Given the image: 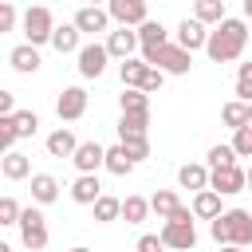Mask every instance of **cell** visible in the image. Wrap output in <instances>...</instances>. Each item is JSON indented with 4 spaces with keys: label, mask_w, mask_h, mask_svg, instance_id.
<instances>
[{
    "label": "cell",
    "mask_w": 252,
    "mask_h": 252,
    "mask_svg": "<svg viewBox=\"0 0 252 252\" xmlns=\"http://www.w3.org/2000/svg\"><path fill=\"white\" fill-rule=\"evenodd\" d=\"M150 209H154L161 220H169V217L181 209V201H177V193H173V189H158V193L150 197Z\"/></svg>",
    "instance_id": "30"
},
{
    "label": "cell",
    "mask_w": 252,
    "mask_h": 252,
    "mask_svg": "<svg viewBox=\"0 0 252 252\" xmlns=\"http://www.w3.org/2000/svg\"><path fill=\"white\" fill-rule=\"evenodd\" d=\"M75 28H79L83 35L110 32V12H106V8H98V4H83V8L75 12Z\"/></svg>",
    "instance_id": "13"
},
{
    "label": "cell",
    "mask_w": 252,
    "mask_h": 252,
    "mask_svg": "<svg viewBox=\"0 0 252 252\" xmlns=\"http://www.w3.org/2000/svg\"><path fill=\"white\" fill-rule=\"evenodd\" d=\"M146 71H150V63L138 55H130V59H122L118 63V79H122V87H142V79H146Z\"/></svg>",
    "instance_id": "28"
},
{
    "label": "cell",
    "mask_w": 252,
    "mask_h": 252,
    "mask_svg": "<svg viewBox=\"0 0 252 252\" xmlns=\"http://www.w3.org/2000/svg\"><path fill=\"white\" fill-rule=\"evenodd\" d=\"M205 28H209V24H201L197 16H193V20L185 16V20L177 24V32H173V43H181L185 51H205V43H209V32H205Z\"/></svg>",
    "instance_id": "10"
},
{
    "label": "cell",
    "mask_w": 252,
    "mask_h": 252,
    "mask_svg": "<svg viewBox=\"0 0 252 252\" xmlns=\"http://www.w3.org/2000/svg\"><path fill=\"white\" fill-rule=\"evenodd\" d=\"M146 213H154L146 197H138V193L122 197V220H126V224H142V220H146Z\"/></svg>",
    "instance_id": "29"
},
{
    "label": "cell",
    "mask_w": 252,
    "mask_h": 252,
    "mask_svg": "<svg viewBox=\"0 0 252 252\" xmlns=\"http://www.w3.org/2000/svg\"><path fill=\"white\" fill-rule=\"evenodd\" d=\"M91 209H94V220H102V224L122 217V201H118V197H110V193H102V197H98Z\"/></svg>",
    "instance_id": "32"
},
{
    "label": "cell",
    "mask_w": 252,
    "mask_h": 252,
    "mask_svg": "<svg viewBox=\"0 0 252 252\" xmlns=\"http://www.w3.org/2000/svg\"><path fill=\"white\" fill-rule=\"evenodd\" d=\"M161 240L173 252H193L197 248V228H193V220H165L161 224Z\"/></svg>",
    "instance_id": "7"
},
{
    "label": "cell",
    "mask_w": 252,
    "mask_h": 252,
    "mask_svg": "<svg viewBox=\"0 0 252 252\" xmlns=\"http://www.w3.org/2000/svg\"><path fill=\"white\" fill-rule=\"evenodd\" d=\"M8 63H12L20 75H35L43 59H39V47H35V43H20V47L8 51Z\"/></svg>",
    "instance_id": "17"
},
{
    "label": "cell",
    "mask_w": 252,
    "mask_h": 252,
    "mask_svg": "<svg viewBox=\"0 0 252 252\" xmlns=\"http://www.w3.org/2000/svg\"><path fill=\"white\" fill-rule=\"evenodd\" d=\"M59 197V181L51 173H32V201L35 205H51Z\"/></svg>",
    "instance_id": "27"
},
{
    "label": "cell",
    "mask_w": 252,
    "mask_h": 252,
    "mask_svg": "<svg viewBox=\"0 0 252 252\" xmlns=\"http://www.w3.org/2000/svg\"><path fill=\"white\" fill-rule=\"evenodd\" d=\"M71 252H91V248H83V244H79V248H71Z\"/></svg>",
    "instance_id": "47"
},
{
    "label": "cell",
    "mask_w": 252,
    "mask_h": 252,
    "mask_svg": "<svg viewBox=\"0 0 252 252\" xmlns=\"http://www.w3.org/2000/svg\"><path fill=\"white\" fill-rule=\"evenodd\" d=\"M244 16H248V20H252V0H244Z\"/></svg>",
    "instance_id": "44"
},
{
    "label": "cell",
    "mask_w": 252,
    "mask_h": 252,
    "mask_svg": "<svg viewBox=\"0 0 252 252\" xmlns=\"http://www.w3.org/2000/svg\"><path fill=\"white\" fill-rule=\"evenodd\" d=\"M165 248V240H161V232L154 236V232H146V236H138V252H161Z\"/></svg>",
    "instance_id": "40"
},
{
    "label": "cell",
    "mask_w": 252,
    "mask_h": 252,
    "mask_svg": "<svg viewBox=\"0 0 252 252\" xmlns=\"http://www.w3.org/2000/svg\"><path fill=\"white\" fill-rule=\"evenodd\" d=\"M75 55H79V75H83V79H98V75L106 71V59H110L106 43H87V47H79Z\"/></svg>",
    "instance_id": "11"
},
{
    "label": "cell",
    "mask_w": 252,
    "mask_h": 252,
    "mask_svg": "<svg viewBox=\"0 0 252 252\" xmlns=\"http://www.w3.org/2000/svg\"><path fill=\"white\" fill-rule=\"evenodd\" d=\"M16 28V8L12 0H0V32H12Z\"/></svg>",
    "instance_id": "39"
},
{
    "label": "cell",
    "mask_w": 252,
    "mask_h": 252,
    "mask_svg": "<svg viewBox=\"0 0 252 252\" xmlns=\"http://www.w3.org/2000/svg\"><path fill=\"white\" fill-rule=\"evenodd\" d=\"M87 4H102V0H87Z\"/></svg>",
    "instance_id": "48"
},
{
    "label": "cell",
    "mask_w": 252,
    "mask_h": 252,
    "mask_svg": "<svg viewBox=\"0 0 252 252\" xmlns=\"http://www.w3.org/2000/svg\"><path fill=\"white\" fill-rule=\"evenodd\" d=\"M75 150H79V138L71 134V126H59V130L47 134V154L51 158H75Z\"/></svg>",
    "instance_id": "18"
},
{
    "label": "cell",
    "mask_w": 252,
    "mask_h": 252,
    "mask_svg": "<svg viewBox=\"0 0 252 252\" xmlns=\"http://www.w3.org/2000/svg\"><path fill=\"white\" fill-rule=\"evenodd\" d=\"M236 98H244V102H252V59L236 67Z\"/></svg>",
    "instance_id": "35"
},
{
    "label": "cell",
    "mask_w": 252,
    "mask_h": 252,
    "mask_svg": "<svg viewBox=\"0 0 252 252\" xmlns=\"http://www.w3.org/2000/svg\"><path fill=\"white\" fill-rule=\"evenodd\" d=\"M0 173H4L8 181H24V177L32 173V161H28V154H20V150H8V154L0 158Z\"/></svg>",
    "instance_id": "23"
},
{
    "label": "cell",
    "mask_w": 252,
    "mask_h": 252,
    "mask_svg": "<svg viewBox=\"0 0 252 252\" xmlns=\"http://www.w3.org/2000/svg\"><path fill=\"white\" fill-rule=\"evenodd\" d=\"M106 12H110L114 24H126V28H138V24L150 20L146 16V0H106Z\"/></svg>",
    "instance_id": "12"
},
{
    "label": "cell",
    "mask_w": 252,
    "mask_h": 252,
    "mask_svg": "<svg viewBox=\"0 0 252 252\" xmlns=\"http://www.w3.org/2000/svg\"><path fill=\"white\" fill-rule=\"evenodd\" d=\"M20 205H16V197H0V224H20Z\"/></svg>",
    "instance_id": "37"
},
{
    "label": "cell",
    "mask_w": 252,
    "mask_h": 252,
    "mask_svg": "<svg viewBox=\"0 0 252 252\" xmlns=\"http://www.w3.org/2000/svg\"><path fill=\"white\" fill-rule=\"evenodd\" d=\"M75 169L79 173H98V169H106V146H98V142H79V150H75Z\"/></svg>",
    "instance_id": "14"
},
{
    "label": "cell",
    "mask_w": 252,
    "mask_h": 252,
    "mask_svg": "<svg viewBox=\"0 0 252 252\" xmlns=\"http://www.w3.org/2000/svg\"><path fill=\"white\" fill-rule=\"evenodd\" d=\"M118 106H122V114H150V94L142 87H122Z\"/></svg>",
    "instance_id": "26"
},
{
    "label": "cell",
    "mask_w": 252,
    "mask_h": 252,
    "mask_svg": "<svg viewBox=\"0 0 252 252\" xmlns=\"http://www.w3.org/2000/svg\"><path fill=\"white\" fill-rule=\"evenodd\" d=\"M51 35H55V16H51V8L32 4V8L24 12V39L39 47V43H51Z\"/></svg>",
    "instance_id": "3"
},
{
    "label": "cell",
    "mask_w": 252,
    "mask_h": 252,
    "mask_svg": "<svg viewBox=\"0 0 252 252\" xmlns=\"http://www.w3.org/2000/svg\"><path fill=\"white\" fill-rule=\"evenodd\" d=\"M236 158H240V154L232 150V142H228V146H213V150H209V169H220V165H236Z\"/></svg>",
    "instance_id": "34"
},
{
    "label": "cell",
    "mask_w": 252,
    "mask_h": 252,
    "mask_svg": "<svg viewBox=\"0 0 252 252\" xmlns=\"http://www.w3.org/2000/svg\"><path fill=\"white\" fill-rule=\"evenodd\" d=\"M209 165H201V161H185L181 169H177V181H181V189H193V193H201V189H209Z\"/></svg>",
    "instance_id": "19"
},
{
    "label": "cell",
    "mask_w": 252,
    "mask_h": 252,
    "mask_svg": "<svg viewBox=\"0 0 252 252\" xmlns=\"http://www.w3.org/2000/svg\"><path fill=\"white\" fill-rule=\"evenodd\" d=\"M79 28H75V20L71 24H55V35H51V47L59 51V55H71V51H79Z\"/></svg>",
    "instance_id": "25"
},
{
    "label": "cell",
    "mask_w": 252,
    "mask_h": 252,
    "mask_svg": "<svg viewBox=\"0 0 252 252\" xmlns=\"http://www.w3.org/2000/svg\"><path fill=\"white\" fill-rule=\"evenodd\" d=\"M98 197H102L98 177H94V173H79L75 185H71V201H75V205H94Z\"/></svg>",
    "instance_id": "20"
},
{
    "label": "cell",
    "mask_w": 252,
    "mask_h": 252,
    "mask_svg": "<svg viewBox=\"0 0 252 252\" xmlns=\"http://www.w3.org/2000/svg\"><path fill=\"white\" fill-rule=\"evenodd\" d=\"M146 130H150V114H122L118 118V142H126V146L146 142Z\"/></svg>",
    "instance_id": "16"
},
{
    "label": "cell",
    "mask_w": 252,
    "mask_h": 252,
    "mask_svg": "<svg viewBox=\"0 0 252 252\" xmlns=\"http://www.w3.org/2000/svg\"><path fill=\"white\" fill-rule=\"evenodd\" d=\"M248 39H252V28H248L244 20H236V16H224V20L209 32L205 55H209L213 63H232V59H240V55H244Z\"/></svg>",
    "instance_id": "1"
},
{
    "label": "cell",
    "mask_w": 252,
    "mask_h": 252,
    "mask_svg": "<svg viewBox=\"0 0 252 252\" xmlns=\"http://www.w3.org/2000/svg\"><path fill=\"white\" fill-rule=\"evenodd\" d=\"M55 114H59V122L83 118V114H87V91H83V87H63L59 98H55Z\"/></svg>",
    "instance_id": "9"
},
{
    "label": "cell",
    "mask_w": 252,
    "mask_h": 252,
    "mask_svg": "<svg viewBox=\"0 0 252 252\" xmlns=\"http://www.w3.org/2000/svg\"><path fill=\"white\" fill-rule=\"evenodd\" d=\"M220 122H224L228 130H240V126H248V122H252V102H244V98H232V102H224V106H220Z\"/></svg>",
    "instance_id": "21"
},
{
    "label": "cell",
    "mask_w": 252,
    "mask_h": 252,
    "mask_svg": "<svg viewBox=\"0 0 252 252\" xmlns=\"http://www.w3.org/2000/svg\"><path fill=\"white\" fill-rule=\"evenodd\" d=\"M193 213H197V220H213V217H220L224 209H220V193L217 189H201V193H193Z\"/></svg>",
    "instance_id": "24"
},
{
    "label": "cell",
    "mask_w": 252,
    "mask_h": 252,
    "mask_svg": "<svg viewBox=\"0 0 252 252\" xmlns=\"http://www.w3.org/2000/svg\"><path fill=\"white\" fill-rule=\"evenodd\" d=\"M161 83H165V71H161V67H150V71H146V79H142V91H146V94H154V91H161Z\"/></svg>",
    "instance_id": "38"
},
{
    "label": "cell",
    "mask_w": 252,
    "mask_h": 252,
    "mask_svg": "<svg viewBox=\"0 0 252 252\" xmlns=\"http://www.w3.org/2000/svg\"><path fill=\"white\" fill-rule=\"evenodd\" d=\"M122 146H126V142H122ZM130 154H134L138 161H142V158H150V138H146V142H134V146H130Z\"/></svg>",
    "instance_id": "42"
},
{
    "label": "cell",
    "mask_w": 252,
    "mask_h": 252,
    "mask_svg": "<svg viewBox=\"0 0 252 252\" xmlns=\"http://www.w3.org/2000/svg\"><path fill=\"white\" fill-rule=\"evenodd\" d=\"M193 16H197L201 24H213V28H217V24L224 20V0H197V4H193Z\"/></svg>",
    "instance_id": "31"
},
{
    "label": "cell",
    "mask_w": 252,
    "mask_h": 252,
    "mask_svg": "<svg viewBox=\"0 0 252 252\" xmlns=\"http://www.w3.org/2000/svg\"><path fill=\"white\" fill-rule=\"evenodd\" d=\"M220 252H244L240 244H220Z\"/></svg>",
    "instance_id": "43"
},
{
    "label": "cell",
    "mask_w": 252,
    "mask_h": 252,
    "mask_svg": "<svg viewBox=\"0 0 252 252\" xmlns=\"http://www.w3.org/2000/svg\"><path fill=\"white\" fill-rule=\"evenodd\" d=\"M138 39H142V59H150L158 47L169 43V32L161 20H146V24H138Z\"/></svg>",
    "instance_id": "15"
},
{
    "label": "cell",
    "mask_w": 252,
    "mask_h": 252,
    "mask_svg": "<svg viewBox=\"0 0 252 252\" xmlns=\"http://www.w3.org/2000/svg\"><path fill=\"white\" fill-rule=\"evenodd\" d=\"M138 47H142V39H138V28H126V24H118L114 32H106V51H110V59H130Z\"/></svg>",
    "instance_id": "8"
},
{
    "label": "cell",
    "mask_w": 252,
    "mask_h": 252,
    "mask_svg": "<svg viewBox=\"0 0 252 252\" xmlns=\"http://www.w3.org/2000/svg\"><path fill=\"white\" fill-rule=\"evenodd\" d=\"M20 240H24V248H32V252H43V248H47V217H43L35 205H28V209L20 213Z\"/></svg>",
    "instance_id": "4"
},
{
    "label": "cell",
    "mask_w": 252,
    "mask_h": 252,
    "mask_svg": "<svg viewBox=\"0 0 252 252\" xmlns=\"http://www.w3.org/2000/svg\"><path fill=\"white\" fill-rule=\"evenodd\" d=\"M0 114H16V94L12 91H0Z\"/></svg>",
    "instance_id": "41"
},
{
    "label": "cell",
    "mask_w": 252,
    "mask_h": 252,
    "mask_svg": "<svg viewBox=\"0 0 252 252\" xmlns=\"http://www.w3.org/2000/svg\"><path fill=\"white\" fill-rule=\"evenodd\" d=\"M12 118H16V134H20V138H32V134L39 130V114H35V110H16Z\"/></svg>",
    "instance_id": "33"
},
{
    "label": "cell",
    "mask_w": 252,
    "mask_h": 252,
    "mask_svg": "<svg viewBox=\"0 0 252 252\" xmlns=\"http://www.w3.org/2000/svg\"><path fill=\"white\" fill-rule=\"evenodd\" d=\"M0 252H12V244H0Z\"/></svg>",
    "instance_id": "45"
},
{
    "label": "cell",
    "mask_w": 252,
    "mask_h": 252,
    "mask_svg": "<svg viewBox=\"0 0 252 252\" xmlns=\"http://www.w3.org/2000/svg\"><path fill=\"white\" fill-rule=\"evenodd\" d=\"M134 165H138V158L130 154V146H110L106 150V169L114 173V177H126V173H134Z\"/></svg>",
    "instance_id": "22"
},
{
    "label": "cell",
    "mask_w": 252,
    "mask_h": 252,
    "mask_svg": "<svg viewBox=\"0 0 252 252\" xmlns=\"http://www.w3.org/2000/svg\"><path fill=\"white\" fill-rule=\"evenodd\" d=\"M146 63H150V67H161L165 75H189V67H193V51H185L181 43H165V47H158Z\"/></svg>",
    "instance_id": "5"
},
{
    "label": "cell",
    "mask_w": 252,
    "mask_h": 252,
    "mask_svg": "<svg viewBox=\"0 0 252 252\" xmlns=\"http://www.w3.org/2000/svg\"><path fill=\"white\" fill-rule=\"evenodd\" d=\"M232 150H236L240 158H252V122L240 126V130H232Z\"/></svg>",
    "instance_id": "36"
},
{
    "label": "cell",
    "mask_w": 252,
    "mask_h": 252,
    "mask_svg": "<svg viewBox=\"0 0 252 252\" xmlns=\"http://www.w3.org/2000/svg\"><path fill=\"white\" fill-rule=\"evenodd\" d=\"M209 189H217L220 197L244 193V189H248V169H240V165H220V169L209 173Z\"/></svg>",
    "instance_id": "6"
},
{
    "label": "cell",
    "mask_w": 252,
    "mask_h": 252,
    "mask_svg": "<svg viewBox=\"0 0 252 252\" xmlns=\"http://www.w3.org/2000/svg\"><path fill=\"white\" fill-rule=\"evenodd\" d=\"M209 232L220 244H240V248H252V213L248 209H224L220 217L209 220Z\"/></svg>",
    "instance_id": "2"
},
{
    "label": "cell",
    "mask_w": 252,
    "mask_h": 252,
    "mask_svg": "<svg viewBox=\"0 0 252 252\" xmlns=\"http://www.w3.org/2000/svg\"><path fill=\"white\" fill-rule=\"evenodd\" d=\"M248 193H252V169H248Z\"/></svg>",
    "instance_id": "46"
}]
</instances>
